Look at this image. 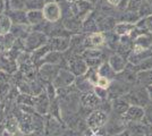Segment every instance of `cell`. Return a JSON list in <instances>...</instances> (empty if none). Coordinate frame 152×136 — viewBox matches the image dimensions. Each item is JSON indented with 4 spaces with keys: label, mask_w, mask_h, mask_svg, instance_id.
<instances>
[{
    "label": "cell",
    "mask_w": 152,
    "mask_h": 136,
    "mask_svg": "<svg viewBox=\"0 0 152 136\" xmlns=\"http://www.w3.org/2000/svg\"><path fill=\"white\" fill-rule=\"evenodd\" d=\"M114 136H131V134H129L128 129H125L124 132H121V133L117 134V135H114Z\"/></svg>",
    "instance_id": "b9f144b4"
},
{
    "label": "cell",
    "mask_w": 152,
    "mask_h": 136,
    "mask_svg": "<svg viewBox=\"0 0 152 136\" xmlns=\"http://www.w3.org/2000/svg\"><path fill=\"white\" fill-rule=\"evenodd\" d=\"M110 79L107 77H103V76H99L98 78V83H96V86H100V87H103V89H108L109 85H110Z\"/></svg>",
    "instance_id": "8d00e7d4"
},
{
    "label": "cell",
    "mask_w": 152,
    "mask_h": 136,
    "mask_svg": "<svg viewBox=\"0 0 152 136\" xmlns=\"http://www.w3.org/2000/svg\"><path fill=\"white\" fill-rule=\"evenodd\" d=\"M67 60H68V67L67 68L75 75L76 77L84 75L86 73V71L89 69L85 60L81 55H72Z\"/></svg>",
    "instance_id": "5b68a950"
},
{
    "label": "cell",
    "mask_w": 152,
    "mask_h": 136,
    "mask_svg": "<svg viewBox=\"0 0 152 136\" xmlns=\"http://www.w3.org/2000/svg\"><path fill=\"white\" fill-rule=\"evenodd\" d=\"M50 104L51 100L49 99L47 92L43 91L42 93H40L39 95H35L33 97V107H34V110L35 112H38L39 115L43 116L49 113L50 110Z\"/></svg>",
    "instance_id": "9c48e42d"
},
{
    "label": "cell",
    "mask_w": 152,
    "mask_h": 136,
    "mask_svg": "<svg viewBox=\"0 0 152 136\" xmlns=\"http://www.w3.org/2000/svg\"><path fill=\"white\" fill-rule=\"evenodd\" d=\"M128 2H129V0H119V4H118V6H117V9H118L119 12L126 10L127 6H128Z\"/></svg>",
    "instance_id": "74e56055"
},
{
    "label": "cell",
    "mask_w": 152,
    "mask_h": 136,
    "mask_svg": "<svg viewBox=\"0 0 152 136\" xmlns=\"http://www.w3.org/2000/svg\"><path fill=\"white\" fill-rule=\"evenodd\" d=\"M7 15L12 20L13 24L28 25V23H27V16H26V10H13V9H10L9 14H7Z\"/></svg>",
    "instance_id": "d6986e66"
},
{
    "label": "cell",
    "mask_w": 152,
    "mask_h": 136,
    "mask_svg": "<svg viewBox=\"0 0 152 136\" xmlns=\"http://www.w3.org/2000/svg\"><path fill=\"white\" fill-rule=\"evenodd\" d=\"M24 135H25V134H23L19 129L16 130V133H14V136H24Z\"/></svg>",
    "instance_id": "ee69618b"
},
{
    "label": "cell",
    "mask_w": 152,
    "mask_h": 136,
    "mask_svg": "<svg viewBox=\"0 0 152 136\" xmlns=\"http://www.w3.org/2000/svg\"><path fill=\"white\" fill-rule=\"evenodd\" d=\"M136 75H137V84L139 85L145 86V87L152 85V69L137 71Z\"/></svg>",
    "instance_id": "d4e9b609"
},
{
    "label": "cell",
    "mask_w": 152,
    "mask_h": 136,
    "mask_svg": "<svg viewBox=\"0 0 152 136\" xmlns=\"http://www.w3.org/2000/svg\"><path fill=\"white\" fill-rule=\"evenodd\" d=\"M142 123L145 125H152V101L144 107V118Z\"/></svg>",
    "instance_id": "836d02e7"
},
{
    "label": "cell",
    "mask_w": 152,
    "mask_h": 136,
    "mask_svg": "<svg viewBox=\"0 0 152 136\" xmlns=\"http://www.w3.org/2000/svg\"><path fill=\"white\" fill-rule=\"evenodd\" d=\"M26 16H27V23H28V25L35 26L45 20V16H43L42 9L27 10L26 12Z\"/></svg>",
    "instance_id": "603a6c76"
},
{
    "label": "cell",
    "mask_w": 152,
    "mask_h": 136,
    "mask_svg": "<svg viewBox=\"0 0 152 136\" xmlns=\"http://www.w3.org/2000/svg\"><path fill=\"white\" fill-rule=\"evenodd\" d=\"M146 89H148V93H149V97H150V100L152 101V85H150V86H148Z\"/></svg>",
    "instance_id": "7bdbcfd3"
},
{
    "label": "cell",
    "mask_w": 152,
    "mask_h": 136,
    "mask_svg": "<svg viewBox=\"0 0 152 136\" xmlns=\"http://www.w3.org/2000/svg\"><path fill=\"white\" fill-rule=\"evenodd\" d=\"M17 126L18 129L23 134H31L33 132V119H32V113H26L24 111L20 112V115L17 116Z\"/></svg>",
    "instance_id": "7c38bea8"
},
{
    "label": "cell",
    "mask_w": 152,
    "mask_h": 136,
    "mask_svg": "<svg viewBox=\"0 0 152 136\" xmlns=\"http://www.w3.org/2000/svg\"><path fill=\"white\" fill-rule=\"evenodd\" d=\"M47 135H52V136H57L59 135L60 133H63V128H61V123L57 121L53 117L52 119H50L48 121V125H47Z\"/></svg>",
    "instance_id": "83f0119b"
},
{
    "label": "cell",
    "mask_w": 152,
    "mask_h": 136,
    "mask_svg": "<svg viewBox=\"0 0 152 136\" xmlns=\"http://www.w3.org/2000/svg\"><path fill=\"white\" fill-rule=\"evenodd\" d=\"M32 119H33V132L37 133H43V128H45V123L41 115H39L38 112L32 113Z\"/></svg>",
    "instance_id": "1f68e13d"
},
{
    "label": "cell",
    "mask_w": 152,
    "mask_h": 136,
    "mask_svg": "<svg viewBox=\"0 0 152 136\" xmlns=\"http://www.w3.org/2000/svg\"><path fill=\"white\" fill-rule=\"evenodd\" d=\"M123 97L131 105H139V107H143V108L151 101L149 93H148V89L145 86L139 84L133 86Z\"/></svg>",
    "instance_id": "6da1fadb"
},
{
    "label": "cell",
    "mask_w": 152,
    "mask_h": 136,
    "mask_svg": "<svg viewBox=\"0 0 152 136\" xmlns=\"http://www.w3.org/2000/svg\"><path fill=\"white\" fill-rule=\"evenodd\" d=\"M111 105H113V111L116 115H119L123 116L125 112L127 111V109L129 108L131 104L127 102L124 97H118V99H115L111 101Z\"/></svg>",
    "instance_id": "ffe728a7"
},
{
    "label": "cell",
    "mask_w": 152,
    "mask_h": 136,
    "mask_svg": "<svg viewBox=\"0 0 152 136\" xmlns=\"http://www.w3.org/2000/svg\"><path fill=\"white\" fill-rule=\"evenodd\" d=\"M106 42V38H104V33L103 32H94L90 33L89 35L84 39V48L85 49H90V48H98L101 47L103 43Z\"/></svg>",
    "instance_id": "9a60e30c"
},
{
    "label": "cell",
    "mask_w": 152,
    "mask_h": 136,
    "mask_svg": "<svg viewBox=\"0 0 152 136\" xmlns=\"http://www.w3.org/2000/svg\"><path fill=\"white\" fill-rule=\"evenodd\" d=\"M63 24L69 32H76V31H80V28L82 27V20L77 16H70L64 20Z\"/></svg>",
    "instance_id": "cb8c5ba5"
},
{
    "label": "cell",
    "mask_w": 152,
    "mask_h": 136,
    "mask_svg": "<svg viewBox=\"0 0 152 136\" xmlns=\"http://www.w3.org/2000/svg\"><path fill=\"white\" fill-rule=\"evenodd\" d=\"M42 12H43V16H45V20L50 22V23H56L59 22V20L61 18V8L60 5L56 2V1H49V2H45V5L42 8Z\"/></svg>",
    "instance_id": "8992f818"
},
{
    "label": "cell",
    "mask_w": 152,
    "mask_h": 136,
    "mask_svg": "<svg viewBox=\"0 0 152 136\" xmlns=\"http://www.w3.org/2000/svg\"><path fill=\"white\" fill-rule=\"evenodd\" d=\"M101 99L95 94L93 91H89V92H84L81 97V102H82L83 107L89 108L91 110H95L99 108V105L101 103Z\"/></svg>",
    "instance_id": "5bb4252c"
},
{
    "label": "cell",
    "mask_w": 152,
    "mask_h": 136,
    "mask_svg": "<svg viewBox=\"0 0 152 136\" xmlns=\"http://www.w3.org/2000/svg\"><path fill=\"white\" fill-rule=\"evenodd\" d=\"M48 35L40 31H31L28 35L24 40L25 50L28 52H33L39 48L43 47L48 43Z\"/></svg>",
    "instance_id": "7a4b0ae2"
},
{
    "label": "cell",
    "mask_w": 152,
    "mask_h": 136,
    "mask_svg": "<svg viewBox=\"0 0 152 136\" xmlns=\"http://www.w3.org/2000/svg\"><path fill=\"white\" fill-rule=\"evenodd\" d=\"M15 41H16V38L10 32L7 34L0 33V52L9 51L13 48Z\"/></svg>",
    "instance_id": "44dd1931"
},
{
    "label": "cell",
    "mask_w": 152,
    "mask_h": 136,
    "mask_svg": "<svg viewBox=\"0 0 152 136\" xmlns=\"http://www.w3.org/2000/svg\"><path fill=\"white\" fill-rule=\"evenodd\" d=\"M151 49H152V47H151Z\"/></svg>",
    "instance_id": "7dc6e473"
},
{
    "label": "cell",
    "mask_w": 152,
    "mask_h": 136,
    "mask_svg": "<svg viewBox=\"0 0 152 136\" xmlns=\"http://www.w3.org/2000/svg\"><path fill=\"white\" fill-rule=\"evenodd\" d=\"M152 56V49H133L132 52L128 56V63L132 65L136 66L141 64L143 60H145L146 58Z\"/></svg>",
    "instance_id": "4fadbf2b"
},
{
    "label": "cell",
    "mask_w": 152,
    "mask_h": 136,
    "mask_svg": "<svg viewBox=\"0 0 152 136\" xmlns=\"http://www.w3.org/2000/svg\"><path fill=\"white\" fill-rule=\"evenodd\" d=\"M107 1L113 7H117L118 6V4H119V0H107Z\"/></svg>",
    "instance_id": "60d3db41"
},
{
    "label": "cell",
    "mask_w": 152,
    "mask_h": 136,
    "mask_svg": "<svg viewBox=\"0 0 152 136\" xmlns=\"http://www.w3.org/2000/svg\"><path fill=\"white\" fill-rule=\"evenodd\" d=\"M135 26L137 28H142V30H146L149 32H152V14L144 16V17H141L135 23Z\"/></svg>",
    "instance_id": "4dcf8cb0"
},
{
    "label": "cell",
    "mask_w": 152,
    "mask_h": 136,
    "mask_svg": "<svg viewBox=\"0 0 152 136\" xmlns=\"http://www.w3.org/2000/svg\"><path fill=\"white\" fill-rule=\"evenodd\" d=\"M60 68L58 64H43L39 68V76L45 83H52Z\"/></svg>",
    "instance_id": "30bf717a"
},
{
    "label": "cell",
    "mask_w": 152,
    "mask_h": 136,
    "mask_svg": "<svg viewBox=\"0 0 152 136\" xmlns=\"http://www.w3.org/2000/svg\"><path fill=\"white\" fill-rule=\"evenodd\" d=\"M69 1H76V0H69Z\"/></svg>",
    "instance_id": "bcb514c9"
},
{
    "label": "cell",
    "mask_w": 152,
    "mask_h": 136,
    "mask_svg": "<svg viewBox=\"0 0 152 136\" xmlns=\"http://www.w3.org/2000/svg\"><path fill=\"white\" fill-rule=\"evenodd\" d=\"M135 28V24L133 23H128V22H118L114 28V32L119 35V36H123V35H131L132 32Z\"/></svg>",
    "instance_id": "7402d4cb"
},
{
    "label": "cell",
    "mask_w": 152,
    "mask_h": 136,
    "mask_svg": "<svg viewBox=\"0 0 152 136\" xmlns=\"http://www.w3.org/2000/svg\"><path fill=\"white\" fill-rule=\"evenodd\" d=\"M111 113H113V117L108 118V121L106 124V132H108V134L110 135H117L126 129L127 124L124 120L123 116L116 115L114 112Z\"/></svg>",
    "instance_id": "277c9868"
},
{
    "label": "cell",
    "mask_w": 152,
    "mask_h": 136,
    "mask_svg": "<svg viewBox=\"0 0 152 136\" xmlns=\"http://www.w3.org/2000/svg\"><path fill=\"white\" fill-rule=\"evenodd\" d=\"M75 79L76 76L68 68H60L57 76L52 81V84L55 85L56 89H63V87L70 86L75 82Z\"/></svg>",
    "instance_id": "52a82bcc"
},
{
    "label": "cell",
    "mask_w": 152,
    "mask_h": 136,
    "mask_svg": "<svg viewBox=\"0 0 152 136\" xmlns=\"http://www.w3.org/2000/svg\"><path fill=\"white\" fill-rule=\"evenodd\" d=\"M41 133H37V132H32L31 134H27V136H41Z\"/></svg>",
    "instance_id": "f6af8a7d"
},
{
    "label": "cell",
    "mask_w": 152,
    "mask_h": 136,
    "mask_svg": "<svg viewBox=\"0 0 152 136\" xmlns=\"http://www.w3.org/2000/svg\"><path fill=\"white\" fill-rule=\"evenodd\" d=\"M108 63H109V65L111 66V68L115 71V73L118 74V73H121V71H123L126 68L128 60L123 58L118 53H114V55H111L109 57V61Z\"/></svg>",
    "instance_id": "e0dca14e"
},
{
    "label": "cell",
    "mask_w": 152,
    "mask_h": 136,
    "mask_svg": "<svg viewBox=\"0 0 152 136\" xmlns=\"http://www.w3.org/2000/svg\"><path fill=\"white\" fill-rule=\"evenodd\" d=\"M6 9V6H5V1L4 0H0V14H4Z\"/></svg>",
    "instance_id": "ab89813d"
},
{
    "label": "cell",
    "mask_w": 152,
    "mask_h": 136,
    "mask_svg": "<svg viewBox=\"0 0 152 136\" xmlns=\"http://www.w3.org/2000/svg\"><path fill=\"white\" fill-rule=\"evenodd\" d=\"M123 118L127 125L131 123H140L144 118V108L139 105H129L127 111L123 115Z\"/></svg>",
    "instance_id": "8fae6325"
},
{
    "label": "cell",
    "mask_w": 152,
    "mask_h": 136,
    "mask_svg": "<svg viewBox=\"0 0 152 136\" xmlns=\"http://www.w3.org/2000/svg\"><path fill=\"white\" fill-rule=\"evenodd\" d=\"M93 92L101 100H107L108 99V89H103V87H100V86H96L95 85L94 89H93Z\"/></svg>",
    "instance_id": "d590c367"
},
{
    "label": "cell",
    "mask_w": 152,
    "mask_h": 136,
    "mask_svg": "<svg viewBox=\"0 0 152 136\" xmlns=\"http://www.w3.org/2000/svg\"><path fill=\"white\" fill-rule=\"evenodd\" d=\"M127 128L131 136H145V124H143L142 121L128 124Z\"/></svg>",
    "instance_id": "4316f807"
},
{
    "label": "cell",
    "mask_w": 152,
    "mask_h": 136,
    "mask_svg": "<svg viewBox=\"0 0 152 136\" xmlns=\"http://www.w3.org/2000/svg\"><path fill=\"white\" fill-rule=\"evenodd\" d=\"M61 59H63L61 52L51 50L43 57V59L40 61V64L41 65H43V64H59L61 61Z\"/></svg>",
    "instance_id": "f1b7e54d"
},
{
    "label": "cell",
    "mask_w": 152,
    "mask_h": 136,
    "mask_svg": "<svg viewBox=\"0 0 152 136\" xmlns=\"http://www.w3.org/2000/svg\"><path fill=\"white\" fill-rule=\"evenodd\" d=\"M131 89H132V86H129V85L125 84L124 82L115 78L110 82V85L108 87V99L113 101L115 99L123 97Z\"/></svg>",
    "instance_id": "3957f363"
},
{
    "label": "cell",
    "mask_w": 152,
    "mask_h": 136,
    "mask_svg": "<svg viewBox=\"0 0 152 136\" xmlns=\"http://www.w3.org/2000/svg\"><path fill=\"white\" fill-rule=\"evenodd\" d=\"M98 74H99V76L109 78L110 81L115 79V77H116V73L107 61H103L101 65L98 67Z\"/></svg>",
    "instance_id": "484cf974"
},
{
    "label": "cell",
    "mask_w": 152,
    "mask_h": 136,
    "mask_svg": "<svg viewBox=\"0 0 152 136\" xmlns=\"http://www.w3.org/2000/svg\"><path fill=\"white\" fill-rule=\"evenodd\" d=\"M145 136H152V125H145Z\"/></svg>",
    "instance_id": "f35d334b"
},
{
    "label": "cell",
    "mask_w": 152,
    "mask_h": 136,
    "mask_svg": "<svg viewBox=\"0 0 152 136\" xmlns=\"http://www.w3.org/2000/svg\"><path fill=\"white\" fill-rule=\"evenodd\" d=\"M45 5V0H26L25 10H33V9H42Z\"/></svg>",
    "instance_id": "d6a6232c"
},
{
    "label": "cell",
    "mask_w": 152,
    "mask_h": 136,
    "mask_svg": "<svg viewBox=\"0 0 152 136\" xmlns=\"http://www.w3.org/2000/svg\"><path fill=\"white\" fill-rule=\"evenodd\" d=\"M12 20L7 14H0V33L1 34H7L10 32L12 28Z\"/></svg>",
    "instance_id": "f546056e"
},
{
    "label": "cell",
    "mask_w": 152,
    "mask_h": 136,
    "mask_svg": "<svg viewBox=\"0 0 152 136\" xmlns=\"http://www.w3.org/2000/svg\"><path fill=\"white\" fill-rule=\"evenodd\" d=\"M26 0H9V9L13 10H25Z\"/></svg>",
    "instance_id": "e575fe53"
},
{
    "label": "cell",
    "mask_w": 152,
    "mask_h": 136,
    "mask_svg": "<svg viewBox=\"0 0 152 136\" xmlns=\"http://www.w3.org/2000/svg\"><path fill=\"white\" fill-rule=\"evenodd\" d=\"M48 45L52 51L64 52L68 50L70 47L69 38H51L48 40Z\"/></svg>",
    "instance_id": "2e32d148"
},
{
    "label": "cell",
    "mask_w": 152,
    "mask_h": 136,
    "mask_svg": "<svg viewBox=\"0 0 152 136\" xmlns=\"http://www.w3.org/2000/svg\"><path fill=\"white\" fill-rule=\"evenodd\" d=\"M98 22V30L100 32H109V31H114L115 26L117 24V20L113 16H103L101 18L96 20Z\"/></svg>",
    "instance_id": "ac0fdd59"
},
{
    "label": "cell",
    "mask_w": 152,
    "mask_h": 136,
    "mask_svg": "<svg viewBox=\"0 0 152 136\" xmlns=\"http://www.w3.org/2000/svg\"><path fill=\"white\" fill-rule=\"evenodd\" d=\"M108 113L100 109H95L86 118V124L91 129H96V128H101L103 127L108 121Z\"/></svg>",
    "instance_id": "ba28073f"
}]
</instances>
